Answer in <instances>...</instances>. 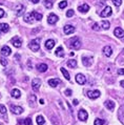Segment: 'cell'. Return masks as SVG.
<instances>
[{
    "label": "cell",
    "instance_id": "6da1fadb",
    "mask_svg": "<svg viewBox=\"0 0 124 125\" xmlns=\"http://www.w3.org/2000/svg\"><path fill=\"white\" fill-rule=\"evenodd\" d=\"M68 46L71 48H74V50H79L81 47V41L78 37H74L68 41Z\"/></svg>",
    "mask_w": 124,
    "mask_h": 125
},
{
    "label": "cell",
    "instance_id": "7a4b0ae2",
    "mask_svg": "<svg viewBox=\"0 0 124 125\" xmlns=\"http://www.w3.org/2000/svg\"><path fill=\"white\" fill-rule=\"evenodd\" d=\"M29 47L33 52H38L39 51V48H40V39L39 38H36V39L31 41V43L29 44Z\"/></svg>",
    "mask_w": 124,
    "mask_h": 125
},
{
    "label": "cell",
    "instance_id": "3957f363",
    "mask_svg": "<svg viewBox=\"0 0 124 125\" xmlns=\"http://www.w3.org/2000/svg\"><path fill=\"white\" fill-rule=\"evenodd\" d=\"M87 118H88V114H87L86 110H84V109H80V110H79V113H78V119L79 120L85 122V121L87 120Z\"/></svg>",
    "mask_w": 124,
    "mask_h": 125
},
{
    "label": "cell",
    "instance_id": "277c9868",
    "mask_svg": "<svg viewBox=\"0 0 124 125\" xmlns=\"http://www.w3.org/2000/svg\"><path fill=\"white\" fill-rule=\"evenodd\" d=\"M40 85H41L40 79L35 78V79H33V80H32V88H33L35 92H37L38 89L40 88Z\"/></svg>",
    "mask_w": 124,
    "mask_h": 125
},
{
    "label": "cell",
    "instance_id": "5b68a950",
    "mask_svg": "<svg viewBox=\"0 0 124 125\" xmlns=\"http://www.w3.org/2000/svg\"><path fill=\"white\" fill-rule=\"evenodd\" d=\"M76 82H77L78 84H80V85H84L85 82H86V78H85L84 75L78 74L77 76H76Z\"/></svg>",
    "mask_w": 124,
    "mask_h": 125
},
{
    "label": "cell",
    "instance_id": "8992f818",
    "mask_svg": "<svg viewBox=\"0 0 124 125\" xmlns=\"http://www.w3.org/2000/svg\"><path fill=\"white\" fill-rule=\"evenodd\" d=\"M11 110L13 114L15 115H21L23 113V108L21 106H17V105H11Z\"/></svg>",
    "mask_w": 124,
    "mask_h": 125
},
{
    "label": "cell",
    "instance_id": "52a82bcc",
    "mask_svg": "<svg viewBox=\"0 0 124 125\" xmlns=\"http://www.w3.org/2000/svg\"><path fill=\"white\" fill-rule=\"evenodd\" d=\"M112 14H113L112 8H111V6H106V8L103 10L101 13H100V16H101V17H107V16H111Z\"/></svg>",
    "mask_w": 124,
    "mask_h": 125
},
{
    "label": "cell",
    "instance_id": "ba28073f",
    "mask_svg": "<svg viewBox=\"0 0 124 125\" xmlns=\"http://www.w3.org/2000/svg\"><path fill=\"white\" fill-rule=\"evenodd\" d=\"M87 96H88V98L95 100V99H97V98L100 97V92L97 91V89H96V91H89L87 93Z\"/></svg>",
    "mask_w": 124,
    "mask_h": 125
},
{
    "label": "cell",
    "instance_id": "9c48e42d",
    "mask_svg": "<svg viewBox=\"0 0 124 125\" xmlns=\"http://www.w3.org/2000/svg\"><path fill=\"white\" fill-rule=\"evenodd\" d=\"M12 43L15 47H21V45H22V41L18 36L12 38Z\"/></svg>",
    "mask_w": 124,
    "mask_h": 125
},
{
    "label": "cell",
    "instance_id": "30bf717a",
    "mask_svg": "<svg viewBox=\"0 0 124 125\" xmlns=\"http://www.w3.org/2000/svg\"><path fill=\"white\" fill-rule=\"evenodd\" d=\"M75 30H76V29H75L73 25H71V24H66V25L64 26V29H63L65 35H71V34H73V33L75 32Z\"/></svg>",
    "mask_w": 124,
    "mask_h": 125
},
{
    "label": "cell",
    "instance_id": "8fae6325",
    "mask_svg": "<svg viewBox=\"0 0 124 125\" xmlns=\"http://www.w3.org/2000/svg\"><path fill=\"white\" fill-rule=\"evenodd\" d=\"M12 53V51H11V48H10V46L8 45H4V46H2L1 48V54H2V56H5V57H8L10 56Z\"/></svg>",
    "mask_w": 124,
    "mask_h": 125
},
{
    "label": "cell",
    "instance_id": "7c38bea8",
    "mask_svg": "<svg viewBox=\"0 0 124 125\" xmlns=\"http://www.w3.org/2000/svg\"><path fill=\"white\" fill-rule=\"evenodd\" d=\"M103 54H104V56H106V57H111L113 54V48L109 45L104 46L103 47Z\"/></svg>",
    "mask_w": 124,
    "mask_h": 125
},
{
    "label": "cell",
    "instance_id": "4fadbf2b",
    "mask_svg": "<svg viewBox=\"0 0 124 125\" xmlns=\"http://www.w3.org/2000/svg\"><path fill=\"white\" fill-rule=\"evenodd\" d=\"M114 34H115V36L118 37V38L124 37V31L121 29V27H116L115 31H114Z\"/></svg>",
    "mask_w": 124,
    "mask_h": 125
},
{
    "label": "cell",
    "instance_id": "5bb4252c",
    "mask_svg": "<svg viewBox=\"0 0 124 125\" xmlns=\"http://www.w3.org/2000/svg\"><path fill=\"white\" fill-rule=\"evenodd\" d=\"M10 31V26L6 23H0V34H5Z\"/></svg>",
    "mask_w": 124,
    "mask_h": 125
},
{
    "label": "cell",
    "instance_id": "9a60e30c",
    "mask_svg": "<svg viewBox=\"0 0 124 125\" xmlns=\"http://www.w3.org/2000/svg\"><path fill=\"white\" fill-rule=\"evenodd\" d=\"M61 83V81L59 79L57 78H54V79H50L49 80V85H51L52 87H56V86H58Z\"/></svg>",
    "mask_w": 124,
    "mask_h": 125
},
{
    "label": "cell",
    "instance_id": "2e32d148",
    "mask_svg": "<svg viewBox=\"0 0 124 125\" xmlns=\"http://www.w3.org/2000/svg\"><path fill=\"white\" fill-rule=\"evenodd\" d=\"M57 21H58L57 15H55V14H51V15H49V18H47V22H49L50 24H55Z\"/></svg>",
    "mask_w": 124,
    "mask_h": 125
},
{
    "label": "cell",
    "instance_id": "e0dca14e",
    "mask_svg": "<svg viewBox=\"0 0 124 125\" xmlns=\"http://www.w3.org/2000/svg\"><path fill=\"white\" fill-rule=\"evenodd\" d=\"M11 96L13 97V98H15V99H19L20 97H21V93H20L19 89L14 88V89H12V92H11Z\"/></svg>",
    "mask_w": 124,
    "mask_h": 125
},
{
    "label": "cell",
    "instance_id": "ac0fdd59",
    "mask_svg": "<svg viewBox=\"0 0 124 125\" xmlns=\"http://www.w3.org/2000/svg\"><path fill=\"white\" fill-rule=\"evenodd\" d=\"M118 118L119 120L121 121V123L124 124V106H121L119 108V112H118Z\"/></svg>",
    "mask_w": 124,
    "mask_h": 125
},
{
    "label": "cell",
    "instance_id": "d6986e66",
    "mask_svg": "<svg viewBox=\"0 0 124 125\" xmlns=\"http://www.w3.org/2000/svg\"><path fill=\"white\" fill-rule=\"evenodd\" d=\"M78 10H79V12L80 13H82V14H85V13H87L88 11H89V5L88 4H82V5H80L78 8Z\"/></svg>",
    "mask_w": 124,
    "mask_h": 125
},
{
    "label": "cell",
    "instance_id": "ffe728a7",
    "mask_svg": "<svg viewBox=\"0 0 124 125\" xmlns=\"http://www.w3.org/2000/svg\"><path fill=\"white\" fill-rule=\"evenodd\" d=\"M47 68H49V66H47L45 63H41V64H38V65H37V69H38L39 72H41V73L46 72Z\"/></svg>",
    "mask_w": 124,
    "mask_h": 125
},
{
    "label": "cell",
    "instance_id": "44dd1931",
    "mask_svg": "<svg viewBox=\"0 0 124 125\" xmlns=\"http://www.w3.org/2000/svg\"><path fill=\"white\" fill-rule=\"evenodd\" d=\"M55 46V40L53 39H50V40H46V42H45V47H46V50H52Z\"/></svg>",
    "mask_w": 124,
    "mask_h": 125
},
{
    "label": "cell",
    "instance_id": "7402d4cb",
    "mask_svg": "<svg viewBox=\"0 0 124 125\" xmlns=\"http://www.w3.org/2000/svg\"><path fill=\"white\" fill-rule=\"evenodd\" d=\"M23 11H24V6L22 4H18L16 6V14L17 16H21L23 14Z\"/></svg>",
    "mask_w": 124,
    "mask_h": 125
},
{
    "label": "cell",
    "instance_id": "603a6c76",
    "mask_svg": "<svg viewBox=\"0 0 124 125\" xmlns=\"http://www.w3.org/2000/svg\"><path fill=\"white\" fill-rule=\"evenodd\" d=\"M82 63L84 66H91L92 64V59L88 57H82Z\"/></svg>",
    "mask_w": 124,
    "mask_h": 125
},
{
    "label": "cell",
    "instance_id": "cb8c5ba5",
    "mask_svg": "<svg viewBox=\"0 0 124 125\" xmlns=\"http://www.w3.org/2000/svg\"><path fill=\"white\" fill-rule=\"evenodd\" d=\"M105 107H107L108 110H114V108H115V102L112 101V100L106 101L105 102Z\"/></svg>",
    "mask_w": 124,
    "mask_h": 125
},
{
    "label": "cell",
    "instance_id": "d4e9b609",
    "mask_svg": "<svg viewBox=\"0 0 124 125\" xmlns=\"http://www.w3.org/2000/svg\"><path fill=\"white\" fill-rule=\"evenodd\" d=\"M34 17L32 16V14H27V15H25V17H24V21L25 22H27V23H33L34 22Z\"/></svg>",
    "mask_w": 124,
    "mask_h": 125
},
{
    "label": "cell",
    "instance_id": "484cf974",
    "mask_svg": "<svg viewBox=\"0 0 124 125\" xmlns=\"http://www.w3.org/2000/svg\"><path fill=\"white\" fill-rule=\"evenodd\" d=\"M55 54H56L57 57H63L64 56V53H63V48H62V46L57 47V50H56V52H55Z\"/></svg>",
    "mask_w": 124,
    "mask_h": 125
},
{
    "label": "cell",
    "instance_id": "4316f807",
    "mask_svg": "<svg viewBox=\"0 0 124 125\" xmlns=\"http://www.w3.org/2000/svg\"><path fill=\"white\" fill-rule=\"evenodd\" d=\"M66 64L70 68H76L77 67V61L76 60H68Z\"/></svg>",
    "mask_w": 124,
    "mask_h": 125
},
{
    "label": "cell",
    "instance_id": "83f0119b",
    "mask_svg": "<svg viewBox=\"0 0 124 125\" xmlns=\"http://www.w3.org/2000/svg\"><path fill=\"white\" fill-rule=\"evenodd\" d=\"M32 14V16L35 18V20H37V21H40L41 19H42V15L41 14H39V13H37V12H32L31 13Z\"/></svg>",
    "mask_w": 124,
    "mask_h": 125
},
{
    "label": "cell",
    "instance_id": "f1b7e54d",
    "mask_svg": "<svg viewBox=\"0 0 124 125\" xmlns=\"http://www.w3.org/2000/svg\"><path fill=\"white\" fill-rule=\"evenodd\" d=\"M43 4L46 9H52L53 8V1L52 0H44L43 1Z\"/></svg>",
    "mask_w": 124,
    "mask_h": 125
},
{
    "label": "cell",
    "instance_id": "f546056e",
    "mask_svg": "<svg viewBox=\"0 0 124 125\" xmlns=\"http://www.w3.org/2000/svg\"><path fill=\"white\" fill-rule=\"evenodd\" d=\"M101 26L103 30H108L109 26H111V23H109L108 21H106V20H103V21L101 22Z\"/></svg>",
    "mask_w": 124,
    "mask_h": 125
},
{
    "label": "cell",
    "instance_id": "4dcf8cb0",
    "mask_svg": "<svg viewBox=\"0 0 124 125\" xmlns=\"http://www.w3.org/2000/svg\"><path fill=\"white\" fill-rule=\"evenodd\" d=\"M60 71H61V73L63 74V76L65 77V79L66 80H71V77H70V74H68V72L66 71L65 68H63V67H61L60 68Z\"/></svg>",
    "mask_w": 124,
    "mask_h": 125
},
{
    "label": "cell",
    "instance_id": "1f68e13d",
    "mask_svg": "<svg viewBox=\"0 0 124 125\" xmlns=\"http://www.w3.org/2000/svg\"><path fill=\"white\" fill-rule=\"evenodd\" d=\"M45 123V120H44V118L42 116H38L37 117V124L38 125H43Z\"/></svg>",
    "mask_w": 124,
    "mask_h": 125
},
{
    "label": "cell",
    "instance_id": "d6a6232c",
    "mask_svg": "<svg viewBox=\"0 0 124 125\" xmlns=\"http://www.w3.org/2000/svg\"><path fill=\"white\" fill-rule=\"evenodd\" d=\"M104 123H105L104 120H102V119H96L95 122H94V125H103Z\"/></svg>",
    "mask_w": 124,
    "mask_h": 125
},
{
    "label": "cell",
    "instance_id": "836d02e7",
    "mask_svg": "<svg viewBox=\"0 0 124 125\" xmlns=\"http://www.w3.org/2000/svg\"><path fill=\"white\" fill-rule=\"evenodd\" d=\"M0 114H2V115L6 114V107L4 105H2V104H0Z\"/></svg>",
    "mask_w": 124,
    "mask_h": 125
},
{
    "label": "cell",
    "instance_id": "e575fe53",
    "mask_svg": "<svg viewBox=\"0 0 124 125\" xmlns=\"http://www.w3.org/2000/svg\"><path fill=\"white\" fill-rule=\"evenodd\" d=\"M0 63H1L3 66H6L8 65V60L5 58H0Z\"/></svg>",
    "mask_w": 124,
    "mask_h": 125
},
{
    "label": "cell",
    "instance_id": "d590c367",
    "mask_svg": "<svg viewBox=\"0 0 124 125\" xmlns=\"http://www.w3.org/2000/svg\"><path fill=\"white\" fill-rule=\"evenodd\" d=\"M112 1L116 6H120L122 4V0H112Z\"/></svg>",
    "mask_w": 124,
    "mask_h": 125
},
{
    "label": "cell",
    "instance_id": "8d00e7d4",
    "mask_svg": "<svg viewBox=\"0 0 124 125\" xmlns=\"http://www.w3.org/2000/svg\"><path fill=\"white\" fill-rule=\"evenodd\" d=\"M66 6H67V2L66 1H61L59 3V8L60 9H64V8H66Z\"/></svg>",
    "mask_w": 124,
    "mask_h": 125
},
{
    "label": "cell",
    "instance_id": "74e56055",
    "mask_svg": "<svg viewBox=\"0 0 124 125\" xmlns=\"http://www.w3.org/2000/svg\"><path fill=\"white\" fill-rule=\"evenodd\" d=\"M24 125H33L32 119H31V118H26V119L24 120Z\"/></svg>",
    "mask_w": 124,
    "mask_h": 125
},
{
    "label": "cell",
    "instance_id": "f35d334b",
    "mask_svg": "<svg viewBox=\"0 0 124 125\" xmlns=\"http://www.w3.org/2000/svg\"><path fill=\"white\" fill-rule=\"evenodd\" d=\"M35 99H36V98H35V96H34V95H33V96H30L29 100H30V105H31V106H34V105H33V102L35 101Z\"/></svg>",
    "mask_w": 124,
    "mask_h": 125
},
{
    "label": "cell",
    "instance_id": "ab89813d",
    "mask_svg": "<svg viewBox=\"0 0 124 125\" xmlns=\"http://www.w3.org/2000/svg\"><path fill=\"white\" fill-rule=\"evenodd\" d=\"M72 16H74V10H68L67 13H66V17H72Z\"/></svg>",
    "mask_w": 124,
    "mask_h": 125
},
{
    "label": "cell",
    "instance_id": "60d3db41",
    "mask_svg": "<svg viewBox=\"0 0 124 125\" xmlns=\"http://www.w3.org/2000/svg\"><path fill=\"white\" fill-rule=\"evenodd\" d=\"M65 96H67V97H71L72 96V94H73V92H72V89H65Z\"/></svg>",
    "mask_w": 124,
    "mask_h": 125
},
{
    "label": "cell",
    "instance_id": "b9f144b4",
    "mask_svg": "<svg viewBox=\"0 0 124 125\" xmlns=\"http://www.w3.org/2000/svg\"><path fill=\"white\" fill-rule=\"evenodd\" d=\"M93 30H94V31H99V25H98V23H95L94 25H93Z\"/></svg>",
    "mask_w": 124,
    "mask_h": 125
},
{
    "label": "cell",
    "instance_id": "7bdbcfd3",
    "mask_svg": "<svg viewBox=\"0 0 124 125\" xmlns=\"http://www.w3.org/2000/svg\"><path fill=\"white\" fill-rule=\"evenodd\" d=\"M118 75H124V68H119L118 69Z\"/></svg>",
    "mask_w": 124,
    "mask_h": 125
},
{
    "label": "cell",
    "instance_id": "ee69618b",
    "mask_svg": "<svg viewBox=\"0 0 124 125\" xmlns=\"http://www.w3.org/2000/svg\"><path fill=\"white\" fill-rule=\"evenodd\" d=\"M4 14H5V13H4V11H3L2 9H0V18H2V17L4 16Z\"/></svg>",
    "mask_w": 124,
    "mask_h": 125
},
{
    "label": "cell",
    "instance_id": "f6af8a7d",
    "mask_svg": "<svg viewBox=\"0 0 124 125\" xmlns=\"http://www.w3.org/2000/svg\"><path fill=\"white\" fill-rule=\"evenodd\" d=\"M73 103H74V105H78V104H79V101H78L77 99H75L74 101H73Z\"/></svg>",
    "mask_w": 124,
    "mask_h": 125
},
{
    "label": "cell",
    "instance_id": "bcb514c9",
    "mask_svg": "<svg viewBox=\"0 0 124 125\" xmlns=\"http://www.w3.org/2000/svg\"><path fill=\"white\" fill-rule=\"evenodd\" d=\"M31 1H32L33 3H35V4H36V3L39 2V0H31Z\"/></svg>",
    "mask_w": 124,
    "mask_h": 125
},
{
    "label": "cell",
    "instance_id": "7dc6e473",
    "mask_svg": "<svg viewBox=\"0 0 124 125\" xmlns=\"http://www.w3.org/2000/svg\"><path fill=\"white\" fill-rule=\"evenodd\" d=\"M39 102H40V104H44V100H43V99H40Z\"/></svg>",
    "mask_w": 124,
    "mask_h": 125
},
{
    "label": "cell",
    "instance_id": "c3c4849f",
    "mask_svg": "<svg viewBox=\"0 0 124 125\" xmlns=\"http://www.w3.org/2000/svg\"><path fill=\"white\" fill-rule=\"evenodd\" d=\"M120 84H121V86H123V87H124V80H122V81L120 82Z\"/></svg>",
    "mask_w": 124,
    "mask_h": 125
}]
</instances>
